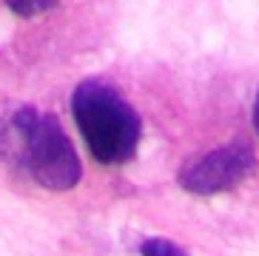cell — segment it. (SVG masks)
<instances>
[{"label": "cell", "mask_w": 259, "mask_h": 256, "mask_svg": "<svg viewBox=\"0 0 259 256\" xmlns=\"http://www.w3.org/2000/svg\"><path fill=\"white\" fill-rule=\"evenodd\" d=\"M9 154L37 185L49 191H69L80 182V157L54 114H43L31 106L17 108L9 120Z\"/></svg>", "instance_id": "6da1fadb"}, {"label": "cell", "mask_w": 259, "mask_h": 256, "mask_svg": "<svg viewBox=\"0 0 259 256\" xmlns=\"http://www.w3.org/2000/svg\"><path fill=\"white\" fill-rule=\"evenodd\" d=\"M74 122L103 165H120L140 145V117L122 94L103 80H83L71 94Z\"/></svg>", "instance_id": "7a4b0ae2"}, {"label": "cell", "mask_w": 259, "mask_h": 256, "mask_svg": "<svg viewBox=\"0 0 259 256\" xmlns=\"http://www.w3.org/2000/svg\"><path fill=\"white\" fill-rule=\"evenodd\" d=\"M253 165L256 159L248 145L228 143L188 159L180 168V185L191 194H220V191H231L234 185H239L253 171Z\"/></svg>", "instance_id": "3957f363"}, {"label": "cell", "mask_w": 259, "mask_h": 256, "mask_svg": "<svg viewBox=\"0 0 259 256\" xmlns=\"http://www.w3.org/2000/svg\"><path fill=\"white\" fill-rule=\"evenodd\" d=\"M6 6L20 17H34V15H43L49 9H54L57 0H6Z\"/></svg>", "instance_id": "277c9868"}, {"label": "cell", "mask_w": 259, "mask_h": 256, "mask_svg": "<svg viewBox=\"0 0 259 256\" xmlns=\"http://www.w3.org/2000/svg\"><path fill=\"white\" fill-rule=\"evenodd\" d=\"M140 253L143 256H188L183 248H177L171 239H148V242H143Z\"/></svg>", "instance_id": "5b68a950"}, {"label": "cell", "mask_w": 259, "mask_h": 256, "mask_svg": "<svg viewBox=\"0 0 259 256\" xmlns=\"http://www.w3.org/2000/svg\"><path fill=\"white\" fill-rule=\"evenodd\" d=\"M253 125L259 131V94H256V106H253Z\"/></svg>", "instance_id": "8992f818"}]
</instances>
